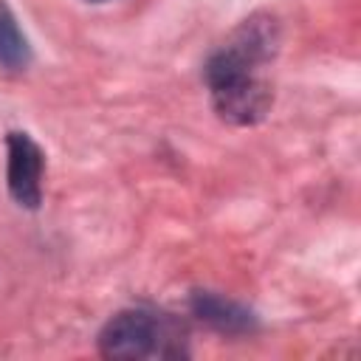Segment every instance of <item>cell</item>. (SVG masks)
<instances>
[{"instance_id": "obj_1", "label": "cell", "mask_w": 361, "mask_h": 361, "mask_svg": "<svg viewBox=\"0 0 361 361\" xmlns=\"http://www.w3.org/2000/svg\"><path fill=\"white\" fill-rule=\"evenodd\" d=\"M276 51V28L265 17L245 20L228 42H223L206 62L203 76L217 116L228 124H257L271 107V87L259 76Z\"/></svg>"}, {"instance_id": "obj_2", "label": "cell", "mask_w": 361, "mask_h": 361, "mask_svg": "<svg viewBox=\"0 0 361 361\" xmlns=\"http://www.w3.org/2000/svg\"><path fill=\"white\" fill-rule=\"evenodd\" d=\"M169 330L161 316L133 307L116 313L99 333V350L104 358H149L166 355Z\"/></svg>"}, {"instance_id": "obj_3", "label": "cell", "mask_w": 361, "mask_h": 361, "mask_svg": "<svg viewBox=\"0 0 361 361\" xmlns=\"http://www.w3.org/2000/svg\"><path fill=\"white\" fill-rule=\"evenodd\" d=\"M8 192L25 206L37 209L42 200V149L28 133H8Z\"/></svg>"}, {"instance_id": "obj_4", "label": "cell", "mask_w": 361, "mask_h": 361, "mask_svg": "<svg viewBox=\"0 0 361 361\" xmlns=\"http://www.w3.org/2000/svg\"><path fill=\"white\" fill-rule=\"evenodd\" d=\"M192 310L206 324L223 330V333H251L257 327V319L248 307H243L234 299H226L212 290H195L192 293Z\"/></svg>"}, {"instance_id": "obj_5", "label": "cell", "mask_w": 361, "mask_h": 361, "mask_svg": "<svg viewBox=\"0 0 361 361\" xmlns=\"http://www.w3.org/2000/svg\"><path fill=\"white\" fill-rule=\"evenodd\" d=\"M31 62V48L25 34L20 31L14 14L6 3H0V68L6 71H23Z\"/></svg>"}, {"instance_id": "obj_6", "label": "cell", "mask_w": 361, "mask_h": 361, "mask_svg": "<svg viewBox=\"0 0 361 361\" xmlns=\"http://www.w3.org/2000/svg\"><path fill=\"white\" fill-rule=\"evenodd\" d=\"M87 3H102V0H87Z\"/></svg>"}]
</instances>
